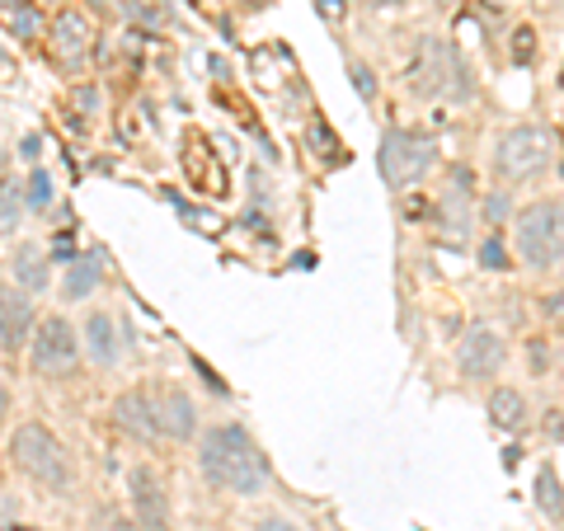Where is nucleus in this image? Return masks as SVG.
I'll return each instance as SVG.
<instances>
[{"label": "nucleus", "mask_w": 564, "mask_h": 531, "mask_svg": "<svg viewBox=\"0 0 564 531\" xmlns=\"http://www.w3.org/2000/svg\"><path fill=\"white\" fill-rule=\"evenodd\" d=\"M198 471L222 494H259L269 484V461H263L259 442L240 424L208 428V437L198 447Z\"/></svg>", "instance_id": "1"}, {"label": "nucleus", "mask_w": 564, "mask_h": 531, "mask_svg": "<svg viewBox=\"0 0 564 531\" xmlns=\"http://www.w3.org/2000/svg\"><path fill=\"white\" fill-rule=\"evenodd\" d=\"M10 461L14 471L28 475L34 484L52 494H67L71 489V457L67 447H61V437L43 424H20L10 433Z\"/></svg>", "instance_id": "2"}, {"label": "nucleus", "mask_w": 564, "mask_h": 531, "mask_svg": "<svg viewBox=\"0 0 564 531\" xmlns=\"http://www.w3.org/2000/svg\"><path fill=\"white\" fill-rule=\"evenodd\" d=\"M560 155V137L541 122H522V128H508L494 142V175L504 184H527L545 175Z\"/></svg>", "instance_id": "3"}, {"label": "nucleus", "mask_w": 564, "mask_h": 531, "mask_svg": "<svg viewBox=\"0 0 564 531\" xmlns=\"http://www.w3.org/2000/svg\"><path fill=\"white\" fill-rule=\"evenodd\" d=\"M517 255H522L527 269L537 273H551L564 263V202L545 198V202H531L517 216Z\"/></svg>", "instance_id": "4"}, {"label": "nucleus", "mask_w": 564, "mask_h": 531, "mask_svg": "<svg viewBox=\"0 0 564 531\" xmlns=\"http://www.w3.org/2000/svg\"><path fill=\"white\" fill-rule=\"evenodd\" d=\"M437 161V142L410 128H386L381 132V151H376V169H381L386 189H410Z\"/></svg>", "instance_id": "5"}, {"label": "nucleus", "mask_w": 564, "mask_h": 531, "mask_svg": "<svg viewBox=\"0 0 564 531\" xmlns=\"http://www.w3.org/2000/svg\"><path fill=\"white\" fill-rule=\"evenodd\" d=\"M28 363H34L38 377H71L75 363H81V334L67 316H47L34 324V339H28Z\"/></svg>", "instance_id": "6"}, {"label": "nucleus", "mask_w": 564, "mask_h": 531, "mask_svg": "<svg viewBox=\"0 0 564 531\" xmlns=\"http://www.w3.org/2000/svg\"><path fill=\"white\" fill-rule=\"evenodd\" d=\"M151 400V418H155V437H169V442H188L198 433V404L188 400V390L175 381L146 386Z\"/></svg>", "instance_id": "7"}, {"label": "nucleus", "mask_w": 564, "mask_h": 531, "mask_svg": "<svg viewBox=\"0 0 564 531\" xmlns=\"http://www.w3.org/2000/svg\"><path fill=\"white\" fill-rule=\"evenodd\" d=\"M508 363V343L498 330H490V324H475V330H466L461 349H457V367L466 381H494L498 371H504Z\"/></svg>", "instance_id": "8"}, {"label": "nucleus", "mask_w": 564, "mask_h": 531, "mask_svg": "<svg viewBox=\"0 0 564 531\" xmlns=\"http://www.w3.org/2000/svg\"><path fill=\"white\" fill-rule=\"evenodd\" d=\"M451 75H461L457 52H451L443 38H433V34H428V38L419 43V52H414L410 85L419 90L423 99H437V95H447V90H451Z\"/></svg>", "instance_id": "9"}, {"label": "nucleus", "mask_w": 564, "mask_h": 531, "mask_svg": "<svg viewBox=\"0 0 564 531\" xmlns=\"http://www.w3.org/2000/svg\"><path fill=\"white\" fill-rule=\"evenodd\" d=\"M128 504L141 531H169V494L151 465H132L128 471Z\"/></svg>", "instance_id": "10"}, {"label": "nucleus", "mask_w": 564, "mask_h": 531, "mask_svg": "<svg viewBox=\"0 0 564 531\" xmlns=\"http://www.w3.org/2000/svg\"><path fill=\"white\" fill-rule=\"evenodd\" d=\"M34 324H38L34 296H28L20 283H0V349H5V353L28 349Z\"/></svg>", "instance_id": "11"}, {"label": "nucleus", "mask_w": 564, "mask_h": 531, "mask_svg": "<svg viewBox=\"0 0 564 531\" xmlns=\"http://www.w3.org/2000/svg\"><path fill=\"white\" fill-rule=\"evenodd\" d=\"M47 38H52V57L61 61V67H85L94 28L81 10H61L52 20V28H47Z\"/></svg>", "instance_id": "12"}, {"label": "nucleus", "mask_w": 564, "mask_h": 531, "mask_svg": "<svg viewBox=\"0 0 564 531\" xmlns=\"http://www.w3.org/2000/svg\"><path fill=\"white\" fill-rule=\"evenodd\" d=\"M81 334H85V353H90L99 367H114V363H118L122 343H118V320L108 316V310H90Z\"/></svg>", "instance_id": "13"}, {"label": "nucleus", "mask_w": 564, "mask_h": 531, "mask_svg": "<svg viewBox=\"0 0 564 531\" xmlns=\"http://www.w3.org/2000/svg\"><path fill=\"white\" fill-rule=\"evenodd\" d=\"M114 418H118L122 433H132V437H155V418H151L146 390H128V396H118Z\"/></svg>", "instance_id": "14"}, {"label": "nucleus", "mask_w": 564, "mask_h": 531, "mask_svg": "<svg viewBox=\"0 0 564 531\" xmlns=\"http://www.w3.org/2000/svg\"><path fill=\"white\" fill-rule=\"evenodd\" d=\"M99 278H104V263L94 259V255H81V259H71V269H67V283H61V292H67V302H85V296L99 287Z\"/></svg>", "instance_id": "15"}, {"label": "nucleus", "mask_w": 564, "mask_h": 531, "mask_svg": "<svg viewBox=\"0 0 564 531\" xmlns=\"http://www.w3.org/2000/svg\"><path fill=\"white\" fill-rule=\"evenodd\" d=\"M14 278H20L24 292H43L47 287V269H43L38 245H20V255H14Z\"/></svg>", "instance_id": "16"}, {"label": "nucleus", "mask_w": 564, "mask_h": 531, "mask_svg": "<svg viewBox=\"0 0 564 531\" xmlns=\"http://www.w3.org/2000/svg\"><path fill=\"white\" fill-rule=\"evenodd\" d=\"M490 414H494L498 428H517L527 418V400L517 396V390H494V396H490Z\"/></svg>", "instance_id": "17"}, {"label": "nucleus", "mask_w": 564, "mask_h": 531, "mask_svg": "<svg viewBox=\"0 0 564 531\" xmlns=\"http://www.w3.org/2000/svg\"><path fill=\"white\" fill-rule=\"evenodd\" d=\"M537 504L551 512V518L560 522L564 518V494H560V480H555V471H541L537 475Z\"/></svg>", "instance_id": "18"}, {"label": "nucleus", "mask_w": 564, "mask_h": 531, "mask_svg": "<svg viewBox=\"0 0 564 531\" xmlns=\"http://www.w3.org/2000/svg\"><path fill=\"white\" fill-rule=\"evenodd\" d=\"M508 216H513V193L508 189H494L490 198H484V226H504L508 222Z\"/></svg>", "instance_id": "19"}, {"label": "nucleus", "mask_w": 564, "mask_h": 531, "mask_svg": "<svg viewBox=\"0 0 564 531\" xmlns=\"http://www.w3.org/2000/svg\"><path fill=\"white\" fill-rule=\"evenodd\" d=\"M480 259H484V269H508V255H504V245H498V240H484L480 245Z\"/></svg>", "instance_id": "20"}, {"label": "nucleus", "mask_w": 564, "mask_h": 531, "mask_svg": "<svg viewBox=\"0 0 564 531\" xmlns=\"http://www.w3.org/2000/svg\"><path fill=\"white\" fill-rule=\"evenodd\" d=\"M71 108H75V118H90V108H99V95H94V90L85 85V90H75V99H71Z\"/></svg>", "instance_id": "21"}, {"label": "nucleus", "mask_w": 564, "mask_h": 531, "mask_svg": "<svg viewBox=\"0 0 564 531\" xmlns=\"http://www.w3.org/2000/svg\"><path fill=\"white\" fill-rule=\"evenodd\" d=\"M47 198H52V189H47V175L38 169V175L28 179V202H34V208H47Z\"/></svg>", "instance_id": "22"}, {"label": "nucleus", "mask_w": 564, "mask_h": 531, "mask_svg": "<svg viewBox=\"0 0 564 531\" xmlns=\"http://www.w3.org/2000/svg\"><path fill=\"white\" fill-rule=\"evenodd\" d=\"M513 61H531V28H517L513 34Z\"/></svg>", "instance_id": "23"}, {"label": "nucleus", "mask_w": 564, "mask_h": 531, "mask_svg": "<svg viewBox=\"0 0 564 531\" xmlns=\"http://www.w3.org/2000/svg\"><path fill=\"white\" fill-rule=\"evenodd\" d=\"M353 85H357V90H363V95H367V99L376 95V85H372V71H367V67H353Z\"/></svg>", "instance_id": "24"}, {"label": "nucleus", "mask_w": 564, "mask_h": 531, "mask_svg": "<svg viewBox=\"0 0 564 531\" xmlns=\"http://www.w3.org/2000/svg\"><path fill=\"white\" fill-rule=\"evenodd\" d=\"M255 531H302V527H296V522H287V518H263Z\"/></svg>", "instance_id": "25"}, {"label": "nucleus", "mask_w": 564, "mask_h": 531, "mask_svg": "<svg viewBox=\"0 0 564 531\" xmlns=\"http://www.w3.org/2000/svg\"><path fill=\"white\" fill-rule=\"evenodd\" d=\"M14 28H20V34H34V28H38V20H34V10L14 14Z\"/></svg>", "instance_id": "26"}, {"label": "nucleus", "mask_w": 564, "mask_h": 531, "mask_svg": "<svg viewBox=\"0 0 564 531\" xmlns=\"http://www.w3.org/2000/svg\"><path fill=\"white\" fill-rule=\"evenodd\" d=\"M10 414V390H5V381H0V418Z\"/></svg>", "instance_id": "27"}, {"label": "nucleus", "mask_w": 564, "mask_h": 531, "mask_svg": "<svg viewBox=\"0 0 564 531\" xmlns=\"http://www.w3.org/2000/svg\"><path fill=\"white\" fill-rule=\"evenodd\" d=\"M560 90H564V71H560Z\"/></svg>", "instance_id": "28"}]
</instances>
